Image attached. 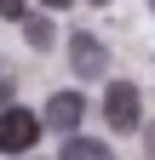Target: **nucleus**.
<instances>
[{
    "label": "nucleus",
    "mask_w": 155,
    "mask_h": 160,
    "mask_svg": "<svg viewBox=\"0 0 155 160\" xmlns=\"http://www.w3.org/2000/svg\"><path fill=\"white\" fill-rule=\"evenodd\" d=\"M104 120L115 132H132L144 120V109H138V86H132V80H115V86L104 92Z\"/></svg>",
    "instance_id": "obj_1"
},
{
    "label": "nucleus",
    "mask_w": 155,
    "mask_h": 160,
    "mask_svg": "<svg viewBox=\"0 0 155 160\" xmlns=\"http://www.w3.org/2000/svg\"><path fill=\"white\" fill-rule=\"evenodd\" d=\"M35 137H40V120L29 109H6L0 114V154H23Z\"/></svg>",
    "instance_id": "obj_2"
},
{
    "label": "nucleus",
    "mask_w": 155,
    "mask_h": 160,
    "mask_svg": "<svg viewBox=\"0 0 155 160\" xmlns=\"http://www.w3.org/2000/svg\"><path fill=\"white\" fill-rule=\"evenodd\" d=\"M69 63H75V74H81V80H92V74H104L109 52H104L98 34H69Z\"/></svg>",
    "instance_id": "obj_3"
},
{
    "label": "nucleus",
    "mask_w": 155,
    "mask_h": 160,
    "mask_svg": "<svg viewBox=\"0 0 155 160\" xmlns=\"http://www.w3.org/2000/svg\"><path fill=\"white\" fill-rule=\"evenodd\" d=\"M81 114H86V97L81 92H52V103H46V126L52 132H75Z\"/></svg>",
    "instance_id": "obj_4"
},
{
    "label": "nucleus",
    "mask_w": 155,
    "mask_h": 160,
    "mask_svg": "<svg viewBox=\"0 0 155 160\" xmlns=\"http://www.w3.org/2000/svg\"><path fill=\"white\" fill-rule=\"evenodd\" d=\"M63 160H115L104 143H86V137H69L63 143Z\"/></svg>",
    "instance_id": "obj_5"
},
{
    "label": "nucleus",
    "mask_w": 155,
    "mask_h": 160,
    "mask_svg": "<svg viewBox=\"0 0 155 160\" xmlns=\"http://www.w3.org/2000/svg\"><path fill=\"white\" fill-rule=\"evenodd\" d=\"M23 34H29V46H52V23L46 17H23Z\"/></svg>",
    "instance_id": "obj_6"
},
{
    "label": "nucleus",
    "mask_w": 155,
    "mask_h": 160,
    "mask_svg": "<svg viewBox=\"0 0 155 160\" xmlns=\"http://www.w3.org/2000/svg\"><path fill=\"white\" fill-rule=\"evenodd\" d=\"M0 17H23V0H0Z\"/></svg>",
    "instance_id": "obj_7"
},
{
    "label": "nucleus",
    "mask_w": 155,
    "mask_h": 160,
    "mask_svg": "<svg viewBox=\"0 0 155 160\" xmlns=\"http://www.w3.org/2000/svg\"><path fill=\"white\" fill-rule=\"evenodd\" d=\"M40 6H52V12H63V6H69V0H40Z\"/></svg>",
    "instance_id": "obj_8"
},
{
    "label": "nucleus",
    "mask_w": 155,
    "mask_h": 160,
    "mask_svg": "<svg viewBox=\"0 0 155 160\" xmlns=\"http://www.w3.org/2000/svg\"><path fill=\"white\" fill-rule=\"evenodd\" d=\"M149 6H155V0H149Z\"/></svg>",
    "instance_id": "obj_9"
},
{
    "label": "nucleus",
    "mask_w": 155,
    "mask_h": 160,
    "mask_svg": "<svg viewBox=\"0 0 155 160\" xmlns=\"http://www.w3.org/2000/svg\"><path fill=\"white\" fill-rule=\"evenodd\" d=\"M98 6H104V0H98Z\"/></svg>",
    "instance_id": "obj_10"
}]
</instances>
